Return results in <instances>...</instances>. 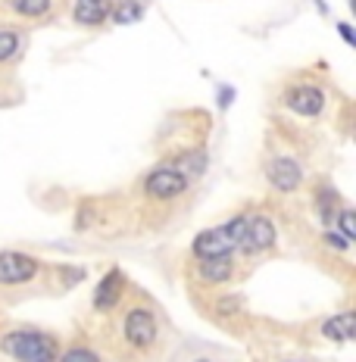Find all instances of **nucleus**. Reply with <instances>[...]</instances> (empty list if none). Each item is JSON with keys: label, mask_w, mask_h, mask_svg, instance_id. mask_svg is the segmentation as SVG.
I'll use <instances>...</instances> for the list:
<instances>
[{"label": "nucleus", "mask_w": 356, "mask_h": 362, "mask_svg": "<svg viewBox=\"0 0 356 362\" xmlns=\"http://www.w3.org/2000/svg\"><path fill=\"white\" fill-rule=\"evenodd\" d=\"M266 181L275 191L282 194H294L303 185V165L294 156H272L266 163Z\"/></svg>", "instance_id": "obj_8"}, {"label": "nucleus", "mask_w": 356, "mask_h": 362, "mask_svg": "<svg viewBox=\"0 0 356 362\" xmlns=\"http://www.w3.org/2000/svg\"><path fill=\"white\" fill-rule=\"evenodd\" d=\"M338 32H340V37H344L350 47H356V35H353V28L347 25V22H338Z\"/></svg>", "instance_id": "obj_21"}, {"label": "nucleus", "mask_w": 356, "mask_h": 362, "mask_svg": "<svg viewBox=\"0 0 356 362\" xmlns=\"http://www.w3.org/2000/svg\"><path fill=\"white\" fill-rule=\"evenodd\" d=\"M122 337L132 350H150L160 337V322L147 306H132L122 319Z\"/></svg>", "instance_id": "obj_3"}, {"label": "nucleus", "mask_w": 356, "mask_h": 362, "mask_svg": "<svg viewBox=\"0 0 356 362\" xmlns=\"http://www.w3.org/2000/svg\"><path fill=\"white\" fill-rule=\"evenodd\" d=\"M59 362H101L91 346H69L66 353H59Z\"/></svg>", "instance_id": "obj_19"}, {"label": "nucleus", "mask_w": 356, "mask_h": 362, "mask_svg": "<svg viewBox=\"0 0 356 362\" xmlns=\"http://www.w3.org/2000/svg\"><path fill=\"white\" fill-rule=\"evenodd\" d=\"M188 187H191V181L181 175L176 165H156V169H150L147 178H144V194H147L150 200H176Z\"/></svg>", "instance_id": "obj_7"}, {"label": "nucleus", "mask_w": 356, "mask_h": 362, "mask_svg": "<svg viewBox=\"0 0 356 362\" xmlns=\"http://www.w3.org/2000/svg\"><path fill=\"white\" fill-rule=\"evenodd\" d=\"M322 334L328 337V341H335V344H347V341H353L356 337V313H338V315H331V319H325L322 322Z\"/></svg>", "instance_id": "obj_12"}, {"label": "nucleus", "mask_w": 356, "mask_h": 362, "mask_svg": "<svg viewBox=\"0 0 356 362\" xmlns=\"http://www.w3.org/2000/svg\"><path fill=\"white\" fill-rule=\"evenodd\" d=\"M234 259L231 256H216V259H194V278L207 288L234 281Z\"/></svg>", "instance_id": "obj_10"}, {"label": "nucleus", "mask_w": 356, "mask_h": 362, "mask_svg": "<svg viewBox=\"0 0 356 362\" xmlns=\"http://www.w3.org/2000/svg\"><path fill=\"white\" fill-rule=\"evenodd\" d=\"M340 194L335 191L331 185H319V191H316V213H319V218L325 222V228H331L335 225V218L340 213Z\"/></svg>", "instance_id": "obj_13"}, {"label": "nucleus", "mask_w": 356, "mask_h": 362, "mask_svg": "<svg viewBox=\"0 0 356 362\" xmlns=\"http://www.w3.org/2000/svg\"><path fill=\"white\" fill-rule=\"evenodd\" d=\"M38 272H41L38 256L22 250H0V288H22L35 281Z\"/></svg>", "instance_id": "obj_4"}, {"label": "nucleus", "mask_w": 356, "mask_h": 362, "mask_svg": "<svg viewBox=\"0 0 356 362\" xmlns=\"http://www.w3.org/2000/svg\"><path fill=\"white\" fill-rule=\"evenodd\" d=\"M197 362H209V359H197Z\"/></svg>", "instance_id": "obj_24"}, {"label": "nucleus", "mask_w": 356, "mask_h": 362, "mask_svg": "<svg viewBox=\"0 0 356 362\" xmlns=\"http://www.w3.org/2000/svg\"><path fill=\"white\" fill-rule=\"evenodd\" d=\"M231 100H234V90H231V88H219V107L229 110Z\"/></svg>", "instance_id": "obj_22"}, {"label": "nucleus", "mask_w": 356, "mask_h": 362, "mask_svg": "<svg viewBox=\"0 0 356 362\" xmlns=\"http://www.w3.org/2000/svg\"><path fill=\"white\" fill-rule=\"evenodd\" d=\"M10 10L22 19H41L47 16L50 0H10Z\"/></svg>", "instance_id": "obj_16"}, {"label": "nucleus", "mask_w": 356, "mask_h": 362, "mask_svg": "<svg viewBox=\"0 0 356 362\" xmlns=\"http://www.w3.org/2000/svg\"><path fill=\"white\" fill-rule=\"evenodd\" d=\"M285 110L294 112V116L300 119H316L322 116L325 107H328V97H325V90L319 85H309V81H297V85H291L285 90Z\"/></svg>", "instance_id": "obj_5"}, {"label": "nucleus", "mask_w": 356, "mask_h": 362, "mask_svg": "<svg viewBox=\"0 0 356 362\" xmlns=\"http://www.w3.org/2000/svg\"><path fill=\"white\" fill-rule=\"evenodd\" d=\"M331 228H335L338 235L347 240V244H353V240H356V213L350 206H340V213H338V218H335V225H331Z\"/></svg>", "instance_id": "obj_17"}, {"label": "nucleus", "mask_w": 356, "mask_h": 362, "mask_svg": "<svg viewBox=\"0 0 356 362\" xmlns=\"http://www.w3.org/2000/svg\"><path fill=\"white\" fill-rule=\"evenodd\" d=\"M278 240V228L269 216L256 213V216H247L244 218V231H241V244H238V253H247V256H256V253H266L275 247Z\"/></svg>", "instance_id": "obj_6"}, {"label": "nucleus", "mask_w": 356, "mask_h": 362, "mask_svg": "<svg viewBox=\"0 0 356 362\" xmlns=\"http://www.w3.org/2000/svg\"><path fill=\"white\" fill-rule=\"evenodd\" d=\"M110 16H113L116 25H132V22L144 19V4H141V0H122V4L113 6Z\"/></svg>", "instance_id": "obj_15"}, {"label": "nucleus", "mask_w": 356, "mask_h": 362, "mask_svg": "<svg viewBox=\"0 0 356 362\" xmlns=\"http://www.w3.org/2000/svg\"><path fill=\"white\" fill-rule=\"evenodd\" d=\"M244 218L247 216H234V218H229V222L216 225V228L200 231V235L191 240V256L194 259H216V256L238 253L241 231H244Z\"/></svg>", "instance_id": "obj_2"}, {"label": "nucleus", "mask_w": 356, "mask_h": 362, "mask_svg": "<svg viewBox=\"0 0 356 362\" xmlns=\"http://www.w3.org/2000/svg\"><path fill=\"white\" fill-rule=\"evenodd\" d=\"M207 153L203 150H191V153H181V160L176 163V169L185 175L188 181H194V178H200L203 172H207Z\"/></svg>", "instance_id": "obj_14"}, {"label": "nucleus", "mask_w": 356, "mask_h": 362, "mask_svg": "<svg viewBox=\"0 0 356 362\" xmlns=\"http://www.w3.org/2000/svg\"><path fill=\"white\" fill-rule=\"evenodd\" d=\"M325 244H328V247H335V250H347V247H350L344 238L338 235L335 228H328V231H325Z\"/></svg>", "instance_id": "obj_20"}, {"label": "nucleus", "mask_w": 356, "mask_h": 362, "mask_svg": "<svg viewBox=\"0 0 356 362\" xmlns=\"http://www.w3.org/2000/svg\"><path fill=\"white\" fill-rule=\"evenodd\" d=\"M219 306H222V313H241V300H219Z\"/></svg>", "instance_id": "obj_23"}, {"label": "nucleus", "mask_w": 356, "mask_h": 362, "mask_svg": "<svg viewBox=\"0 0 356 362\" xmlns=\"http://www.w3.org/2000/svg\"><path fill=\"white\" fill-rule=\"evenodd\" d=\"M0 350L16 362H57L59 341L47 331H10L0 337Z\"/></svg>", "instance_id": "obj_1"}, {"label": "nucleus", "mask_w": 356, "mask_h": 362, "mask_svg": "<svg viewBox=\"0 0 356 362\" xmlns=\"http://www.w3.org/2000/svg\"><path fill=\"white\" fill-rule=\"evenodd\" d=\"M22 47V35L16 28H0V63H6L10 57H16Z\"/></svg>", "instance_id": "obj_18"}, {"label": "nucleus", "mask_w": 356, "mask_h": 362, "mask_svg": "<svg viewBox=\"0 0 356 362\" xmlns=\"http://www.w3.org/2000/svg\"><path fill=\"white\" fill-rule=\"evenodd\" d=\"M110 13H113V0H75L72 19L79 22V25L97 28L110 19Z\"/></svg>", "instance_id": "obj_11"}, {"label": "nucleus", "mask_w": 356, "mask_h": 362, "mask_svg": "<svg viewBox=\"0 0 356 362\" xmlns=\"http://www.w3.org/2000/svg\"><path fill=\"white\" fill-rule=\"evenodd\" d=\"M122 293H125V272L110 269L94 288V309L97 313H113L122 303Z\"/></svg>", "instance_id": "obj_9"}]
</instances>
